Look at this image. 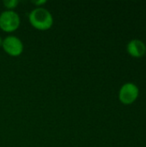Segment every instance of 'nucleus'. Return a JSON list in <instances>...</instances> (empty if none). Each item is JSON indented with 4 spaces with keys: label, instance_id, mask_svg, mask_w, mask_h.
<instances>
[{
    "label": "nucleus",
    "instance_id": "obj_1",
    "mask_svg": "<svg viewBox=\"0 0 146 147\" xmlns=\"http://www.w3.org/2000/svg\"><path fill=\"white\" fill-rule=\"evenodd\" d=\"M30 25L36 30L46 31L53 25V16L52 13L44 7L34 8L28 14Z\"/></svg>",
    "mask_w": 146,
    "mask_h": 147
},
{
    "label": "nucleus",
    "instance_id": "obj_2",
    "mask_svg": "<svg viewBox=\"0 0 146 147\" xmlns=\"http://www.w3.org/2000/svg\"><path fill=\"white\" fill-rule=\"evenodd\" d=\"M139 96V88L133 82L123 84L118 92V99L123 105L129 106L133 104Z\"/></svg>",
    "mask_w": 146,
    "mask_h": 147
},
{
    "label": "nucleus",
    "instance_id": "obj_3",
    "mask_svg": "<svg viewBox=\"0 0 146 147\" xmlns=\"http://www.w3.org/2000/svg\"><path fill=\"white\" fill-rule=\"evenodd\" d=\"M21 25L19 14L15 10L5 9L0 14V29L4 33H13Z\"/></svg>",
    "mask_w": 146,
    "mask_h": 147
},
{
    "label": "nucleus",
    "instance_id": "obj_4",
    "mask_svg": "<svg viewBox=\"0 0 146 147\" xmlns=\"http://www.w3.org/2000/svg\"><path fill=\"white\" fill-rule=\"evenodd\" d=\"M2 48L11 57H19L24 50V45L22 40L15 35H8L3 40Z\"/></svg>",
    "mask_w": 146,
    "mask_h": 147
},
{
    "label": "nucleus",
    "instance_id": "obj_5",
    "mask_svg": "<svg viewBox=\"0 0 146 147\" xmlns=\"http://www.w3.org/2000/svg\"><path fill=\"white\" fill-rule=\"evenodd\" d=\"M126 52L131 57L140 59L146 54V43L140 39H132L126 44Z\"/></svg>",
    "mask_w": 146,
    "mask_h": 147
},
{
    "label": "nucleus",
    "instance_id": "obj_6",
    "mask_svg": "<svg viewBox=\"0 0 146 147\" xmlns=\"http://www.w3.org/2000/svg\"><path fill=\"white\" fill-rule=\"evenodd\" d=\"M3 4L4 5L7 10H14L19 4V1L18 0H4L3 1Z\"/></svg>",
    "mask_w": 146,
    "mask_h": 147
},
{
    "label": "nucleus",
    "instance_id": "obj_7",
    "mask_svg": "<svg viewBox=\"0 0 146 147\" xmlns=\"http://www.w3.org/2000/svg\"><path fill=\"white\" fill-rule=\"evenodd\" d=\"M47 2L46 0H38V1H32V3L36 6V8L43 7Z\"/></svg>",
    "mask_w": 146,
    "mask_h": 147
},
{
    "label": "nucleus",
    "instance_id": "obj_8",
    "mask_svg": "<svg viewBox=\"0 0 146 147\" xmlns=\"http://www.w3.org/2000/svg\"><path fill=\"white\" fill-rule=\"evenodd\" d=\"M3 38L1 37V35H0V47H2V44H3Z\"/></svg>",
    "mask_w": 146,
    "mask_h": 147
}]
</instances>
